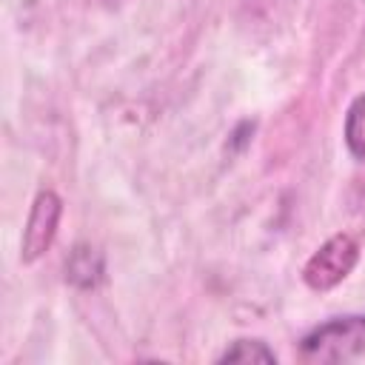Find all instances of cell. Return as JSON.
Segmentation results:
<instances>
[{"instance_id": "1", "label": "cell", "mask_w": 365, "mask_h": 365, "mask_svg": "<svg viewBox=\"0 0 365 365\" xmlns=\"http://www.w3.org/2000/svg\"><path fill=\"white\" fill-rule=\"evenodd\" d=\"M365 354V317L345 314L317 325L299 339V356L305 362H348Z\"/></svg>"}, {"instance_id": "5", "label": "cell", "mask_w": 365, "mask_h": 365, "mask_svg": "<svg viewBox=\"0 0 365 365\" xmlns=\"http://www.w3.org/2000/svg\"><path fill=\"white\" fill-rule=\"evenodd\" d=\"M345 143L354 157L365 160V94L356 97L345 117Z\"/></svg>"}, {"instance_id": "6", "label": "cell", "mask_w": 365, "mask_h": 365, "mask_svg": "<svg viewBox=\"0 0 365 365\" xmlns=\"http://www.w3.org/2000/svg\"><path fill=\"white\" fill-rule=\"evenodd\" d=\"M220 362H277V354L259 339H237Z\"/></svg>"}, {"instance_id": "2", "label": "cell", "mask_w": 365, "mask_h": 365, "mask_svg": "<svg viewBox=\"0 0 365 365\" xmlns=\"http://www.w3.org/2000/svg\"><path fill=\"white\" fill-rule=\"evenodd\" d=\"M359 259V245L351 234H334L331 240H325L314 257L305 262L302 268V279L308 288L314 291H331L334 285H339L356 265Z\"/></svg>"}, {"instance_id": "3", "label": "cell", "mask_w": 365, "mask_h": 365, "mask_svg": "<svg viewBox=\"0 0 365 365\" xmlns=\"http://www.w3.org/2000/svg\"><path fill=\"white\" fill-rule=\"evenodd\" d=\"M60 214H63V200L54 191H40L34 197V205L29 211V222L23 231V245H20L23 262H34L48 251L60 225Z\"/></svg>"}, {"instance_id": "4", "label": "cell", "mask_w": 365, "mask_h": 365, "mask_svg": "<svg viewBox=\"0 0 365 365\" xmlns=\"http://www.w3.org/2000/svg\"><path fill=\"white\" fill-rule=\"evenodd\" d=\"M66 277L77 288H94L103 277V257L88 245H77L66 262Z\"/></svg>"}]
</instances>
